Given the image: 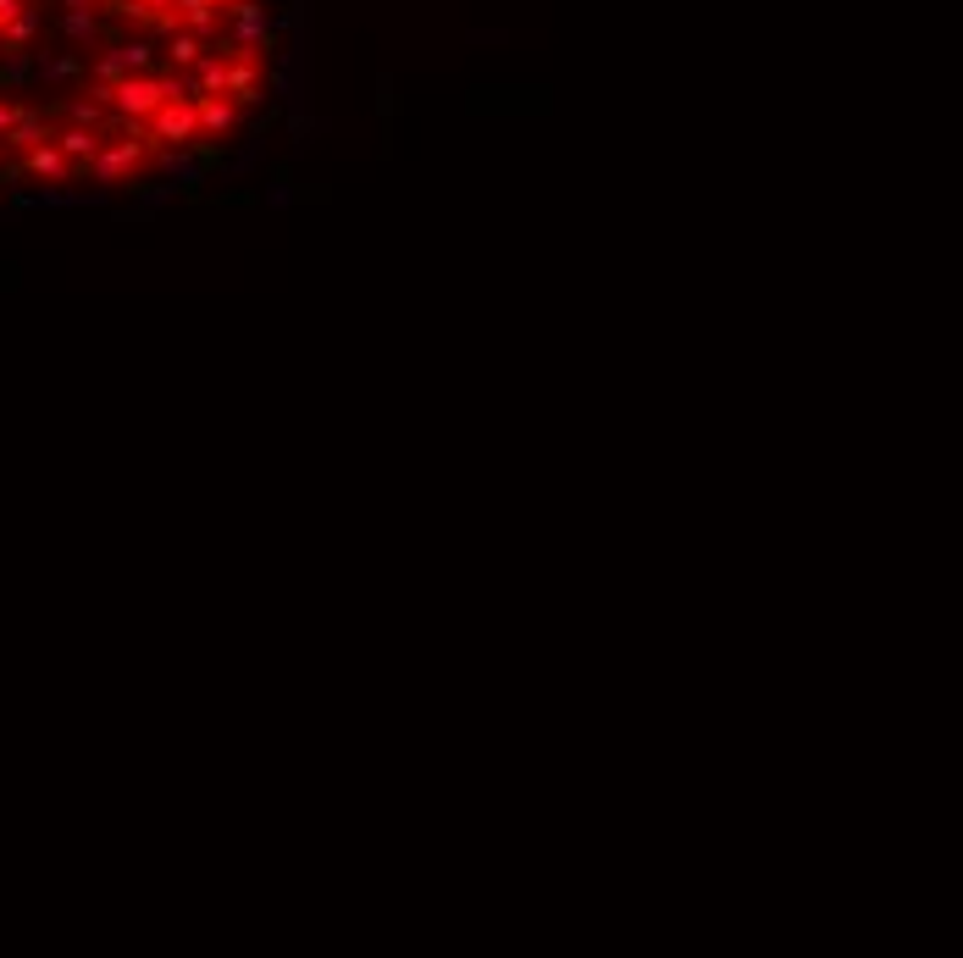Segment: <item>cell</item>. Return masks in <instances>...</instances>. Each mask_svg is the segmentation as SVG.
Masks as SVG:
<instances>
[{
  "mask_svg": "<svg viewBox=\"0 0 963 958\" xmlns=\"http://www.w3.org/2000/svg\"><path fill=\"white\" fill-rule=\"evenodd\" d=\"M233 0H0V189L12 205L167 200L155 117L205 106L200 61L244 50ZM261 56V50H244Z\"/></svg>",
  "mask_w": 963,
  "mask_h": 958,
  "instance_id": "obj_1",
  "label": "cell"
}]
</instances>
